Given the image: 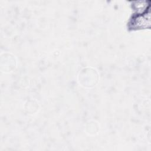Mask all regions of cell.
<instances>
[{"label":"cell","instance_id":"6da1fadb","mask_svg":"<svg viewBox=\"0 0 151 151\" xmlns=\"http://www.w3.org/2000/svg\"><path fill=\"white\" fill-rule=\"evenodd\" d=\"M147 19H150V17L147 18L146 16L138 17L136 19H134V21L133 22V24L136 27H146L147 24L150 25V21H147Z\"/></svg>","mask_w":151,"mask_h":151}]
</instances>
